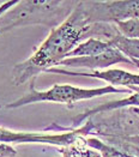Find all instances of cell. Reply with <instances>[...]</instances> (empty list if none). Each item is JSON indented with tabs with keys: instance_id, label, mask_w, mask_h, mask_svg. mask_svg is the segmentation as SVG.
<instances>
[{
	"instance_id": "8",
	"label": "cell",
	"mask_w": 139,
	"mask_h": 157,
	"mask_svg": "<svg viewBox=\"0 0 139 157\" xmlns=\"http://www.w3.org/2000/svg\"><path fill=\"white\" fill-rule=\"evenodd\" d=\"M113 46L100 39H88L79 43L72 52L68 54L67 58H80V56H95V55H101L104 53L109 52Z\"/></svg>"
},
{
	"instance_id": "6",
	"label": "cell",
	"mask_w": 139,
	"mask_h": 157,
	"mask_svg": "<svg viewBox=\"0 0 139 157\" xmlns=\"http://www.w3.org/2000/svg\"><path fill=\"white\" fill-rule=\"evenodd\" d=\"M47 73H55V75H65V76H79V77H89L104 80L110 85H121L126 89H131L132 86H139V75L132 73L121 68H108L103 71H92V72H78L65 70L60 67H53L47 71Z\"/></svg>"
},
{
	"instance_id": "2",
	"label": "cell",
	"mask_w": 139,
	"mask_h": 157,
	"mask_svg": "<svg viewBox=\"0 0 139 157\" xmlns=\"http://www.w3.org/2000/svg\"><path fill=\"white\" fill-rule=\"evenodd\" d=\"M77 4V0H19L0 18V31L4 34L26 25H43L53 30L71 16Z\"/></svg>"
},
{
	"instance_id": "16",
	"label": "cell",
	"mask_w": 139,
	"mask_h": 157,
	"mask_svg": "<svg viewBox=\"0 0 139 157\" xmlns=\"http://www.w3.org/2000/svg\"><path fill=\"white\" fill-rule=\"evenodd\" d=\"M0 35H1V31H0Z\"/></svg>"
},
{
	"instance_id": "9",
	"label": "cell",
	"mask_w": 139,
	"mask_h": 157,
	"mask_svg": "<svg viewBox=\"0 0 139 157\" xmlns=\"http://www.w3.org/2000/svg\"><path fill=\"white\" fill-rule=\"evenodd\" d=\"M114 48L121 52L129 60H139V40L124 36L116 28V30L107 40Z\"/></svg>"
},
{
	"instance_id": "12",
	"label": "cell",
	"mask_w": 139,
	"mask_h": 157,
	"mask_svg": "<svg viewBox=\"0 0 139 157\" xmlns=\"http://www.w3.org/2000/svg\"><path fill=\"white\" fill-rule=\"evenodd\" d=\"M16 149L7 144H0V157H16Z\"/></svg>"
},
{
	"instance_id": "7",
	"label": "cell",
	"mask_w": 139,
	"mask_h": 157,
	"mask_svg": "<svg viewBox=\"0 0 139 157\" xmlns=\"http://www.w3.org/2000/svg\"><path fill=\"white\" fill-rule=\"evenodd\" d=\"M116 64H132V61L125 56L116 48H112L109 52L95 55V56H80V58H66L59 64V66L73 67V68H88L92 71L108 70L109 66Z\"/></svg>"
},
{
	"instance_id": "4",
	"label": "cell",
	"mask_w": 139,
	"mask_h": 157,
	"mask_svg": "<svg viewBox=\"0 0 139 157\" xmlns=\"http://www.w3.org/2000/svg\"><path fill=\"white\" fill-rule=\"evenodd\" d=\"M79 5L90 24H116L128 19H139V0H89L79 1Z\"/></svg>"
},
{
	"instance_id": "13",
	"label": "cell",
	"mask_w": 139,
	"mask_h": 157,
	"mask_svg": "<svg viewBox=\"0 0 139 157\" xmlns=\"http://www.w3.org/2000/svg\"><path fill=\"white\" fill-rule=\"evenodd\" d=\"M19 0H11V1H5L4 4L0 5V18L7 12L9 10H11L13 6H16L18 4Z\"/></svg>"
},
{
	"instance_id": "14",
	"label": "cell",
	"mask_w": 139,
	"mask_h": 157,
	"mask_svg": "<svg viewBox=\"0 0 139 157\" xmlns=\"http://www.w3.org/2000/svg\"><path fill=\"white\" fill-rule=\"evenodd\" d=\"M124 154H125V152H124ZM127 155H132V156L139 157V150H133V151H131V152H128Z\"/></svg>"
},
{
	"instance_id": "1",
	"label": "cell",
	"mask_w": 139,
	"mask_h": 157,
	"mask_svg": "<svg viewBox=\"0 0 139 157\" xmlns=\"http://www.w3.org/2000/svg\"><path fill=\"white\" fill-rule=\"evenodd\" d=\"M89 26L90 23L78 1L71 16L61 25L51 30L47 39L40 44L34 54L14 65L11 72L12 82L16 85H21L37 78L42 72L58 67L79 43L88 40Z\"/></svg>"
},
{
	"instance_id": "3",
	"label": "cell",
	"mask_w": 139,
	"mask_h": 157,
	"mask_svg": "<svg viewBox=\"0 0 139 157\" xmlns=\"http://www.w3.org/2000/svg\"><path fill=\"white\" fill-rule=\"evenodd\" d=\"M36 79V78H35ZM35 79L30 80L29 90L18 100L5 105L6 109H16L26 105H33L37 102H54V103H65L71 105L87 101L95 97H101L109 94H128L131 95L132 90L126 88H116L113 85H104L100 88H79L71 84H54L47 90H36Z\"/></svg>"
},
{
	"instance_id": "15",
	"label": "cell",
	"mask_w": 139,
	"mask_h": 157,
	"mask_svg": "<svg viewBox=\"0 0 139 157\" xmlns=\"http://www.w3.org/2000/svg\"><path fill=\"white\" fill-rule=\"evenodd\" d=\"M131 61H132V64L139 70V60H136V59H134V60H131Z\"/></svg>"
},
{
	"instance_id": "10",
	"label": "cell",
	"mask_w": 139,
	"mask_h": 157,
	"mask_svg": "<svg viewBox=\"0 0 139 157\" xmlns=\"http://www.w3.org/2000/svg\"><path fill=\"white\" fill-rule=\"evenodd\" d=\"M63 157H103L102 154L87 143L85 137H78L75 143L61 147Z\"/></svg>"
},
{
	"instance_id": "5",
	"label": "cell",
	"mask_w": 139,
	"mask_h": 157,
	"mask_svg": "<svg viewBox=\"0 0 139 157\" xmlns=\"http://www.w3.org/2000/svg\"><path fill=\"white\" fill-rule=\"evenodd\" d=\"M80 134L77 130H70L56 124L44 128L43 132L13 131L0 127V144H48L65 147L75 143Z\"/></svg>"
},
{
	"instance_id": "11",
	"label": "cell",
	"mask_w": 139,
	"mask_h": 157,
	"mask_svg": "<svg viewBox=\"0 0 139 157\" xmlns=\"http://www.w3.org/2000/svg\"><path fill=\"white\" fill-rule=\"evenodd\" d=\"M118 30L126 37L139 40V19H128L115 24Z\"/></svg>"
}]
</instances>
